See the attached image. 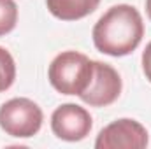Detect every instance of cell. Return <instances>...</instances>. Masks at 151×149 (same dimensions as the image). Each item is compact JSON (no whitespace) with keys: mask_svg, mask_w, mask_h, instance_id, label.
I'll return each instance as SVG.
<instances>
[{"mask_svg":"<svg viewBox=\"0 0 151 149\" xmlns=\"http://www.w3.org/2000/svg\"><path fill=\"white\" fill-rule=\"evenodd\" d=\"M142 72L146 75V79L151 82V42L146 46L142 53Z\"/></svg>","mask_w":151,"mask_h":149,"instance_id":"30bf717a","label":"cell"},{"mask_svg":"<svg viewBox=\"0 0 151 149\" xmlns=\"http://www.w3.org/2000/svg\"><path fill=\"white\" fill-rule=\"evenodd\" d=\"M42 109L30 98H11L0 107V128L16 139L37 135L42 126Z\"/></svg>","mask_w":151,"mask_h":149,"instance_id":"3957f363","label":"cell"},{"mask_svg":"<svg viewBox=\"0 0 151 149\" xmlns=\"http://www.w3.org/2000/svg\"><path fill=\"white\" fill-rule=\"evenodd\" d=\"M18 23V5L14 0H0V37L11 34Z\"/></svg>","mask_w":151,"mask_h":149,"instance_id":"9c48e42d","label":"cell"},{"mask_svg":"<svg viewBox=\"0 0 151 149\" xmlns=\"http://www.w3.org/2000/svg\"><path fill=\"white\" fill-rule=\"evenodd\" d=\"M93 121L90 112L77 104H63L51 114L53 133L67 142H79L91 132Z\"/></svg>","mask_w":151,"mask_h":149,"instance_id":"8992f818","label":"cell"},{"mask_svg":"<svg viewBox=\"0 0 151 149\" xmlns=\"http://www.w3.org/2000/svg\"><path fill=\"white\" fill-rule=\"evenodd\" d=\"M123 82L118 70L109 63L93 62V75L88 88L79 95V98L91 107H107L121 95Z\"/></svg>","mask_w":151,"mask_h":149,"instance_id":"5b68a950","label":"cell"},{"mask_svg":"<svg viewBox=\"0 0 151 149\" xmlns=\"http://www.w3.org/2000/svg\"><path fill=\"white\" fill-rule=\"evenodd\" d=\"M16 79V63L12 54L0 46V93L7 91Z\"/></svg>","mask_w":151,"mask_h":149,"instance_id":"ba28073f","label":"cell"},{"mask_svg":"<svg viewBox=\"0 0 151 149\" xmlns=\"http://www.w3.org/2000/svg\"><path fill=\"white\" fill-rule=\"evenodd\" d=\"M95 47L109 56H127L134 53L144 37L141 12L128 4H118L107 9L91 32Z\"/></svg>","mask_w":151,"mask_h":149,"instance_id":"6da1fadb","label":"cell"},{"mask_svg":"<svg viewBox=\"0 0 151 149\" xmlns=\"http://www.w3.org/2000/svg\"><path fill=\"white\" fill-rule=\"evenodd\" d=\"M93 75V60L77 51H63L53 58L47 77L51 86L62 95L79 97Z\"/></svg>","mask_w":151,"mask_h":149,"instance_id":"7a4b0ae2","label":"cell"},{"mask_svg":"<svg viewBox=\"0 0 151 149\" xmlns=\"http://www.w3.org/2000/svg\"><path fill=\"white\" fill-rule=\"evenodd\" d=\"M100 0H46L47 11L62 21H77L90 16Z\"/></svg>","mask_w":151,"mask_h":149,"instance_id":"52a82bcc","label":"cell"},{"mask_svg":"<svg viewBox=\"0 0 151 149\" xmlns=\"http://www.w3.org/2000/svg\"><path fill=\"white\" fill-rule=\"evenodd\" d=\"M148 130L135 119L123 117L104 126L95 140L97 149H142L148 146Z\"/></svg>","mask_w":151,"mask_h":149,"instance_id":"277c9868","label":"cell"},{"mask_svg":"<svg viewBox=\"0 0 151 149\" xmlns=\"http://www.w3.org/2000/svg\"><path fill=\"white\" fill-rule=\"evenodd\" d=\"M146 12H148V18L151 19V0H146Z\"/></svg>","mask_w":151,"mask_h":149,"instance_id":"8fae6325","label":"cell"}]
</instances>
